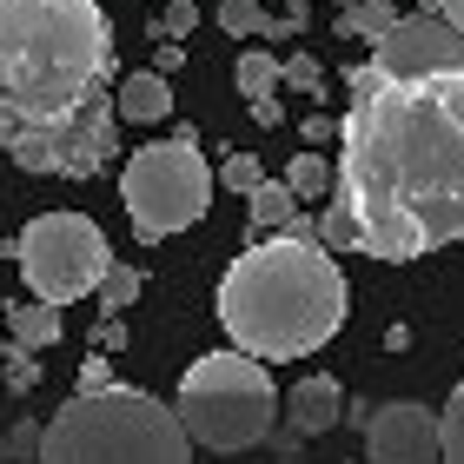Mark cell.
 <instances>
[{
  "label": "cell",
  "instance_id": "29",
  "mask_svg": "<svg viewBox=\"0 0 464 464\" xmlns=\"http://www.w3.org/2000/svg\"><path fill=\"white\" fill-rule=\"evenodd\" d=\"M339 7H345V0H339Z\"/></svg>",
  "mask_w": 464,
  "mask_h": 464
},
{
  "label": "cell",
  "instance_id": "2",
  "mask_svg": "<svg viewBox=\"0 0 464 464\" xmlns=\"http://www.w3.org/2000/svg\"><path fill=\"white\" fill-rule=\"evenodd\" d=\"M113 80L100 0H0V146H27Z\"/></svg>",
  "mask_w": 464,
  "mask_h": 464
},
{
  "label": "cell",
  "instance_id": "20",
  "mask_svg": "<svg viewBox=\"0 0 464 464\" xmlns=\"http://www.w3.org/2000/svg\"><path fill=\"white\" fill-rule=\"evenodd\" d=\"M93 299H100V305H107V312H126V305H133V299H140V272L113 259V266H107V279H100V285H93Z\"/></svg>",
  "mask_w": 464,
  "mask_h": 464
},
{
  "label": "cell",
  "instance_id": "18",
  "mask_svg": "<svg viewBox=\"0 0 464 464\" xmlns=\"http://www.w3.org/2000/svg\"><path fill=\"white\" fill-rule=\"evenodd\" d=\"M438 445H445V464H464V378L451 385L445 411H438Z\"/></svg>",
  "mask_w": 464,
  "mask_h": 464
},
{
  "label": "cell",
  "instance_id": "11",
  "mask_svg": "<svg viewBox=\"0 0 464 464\" xmlns=\"http://www.w3.org/2000/svg\"><path fill=\"white\" fill-rule=\"evenodd\" d=\"M285 425L299 431V438H319V431H332L345 418V385L339 378H325V372H312V378H299L292 385V398H285Z\"/></svg>",
  "mask_w": 464,
  "mask_h": 464
},
{
  "label": "cell",
  "instance_id": "15",
  "mask_svg": "<svg viewBox=\"0 0 464 464\" xmlns=\"http://www.w3.org/2000/svg\"><path fill=\"white\" fill-rule=\"evenodd\" d=\"M232 80H239V93H246V100H272V93H279V80H285V67H279V60H272L266 47H246V53H239V67H232Z\"/></svg>",
  "mask_w": 464,
  "mask_h": 464
},
{
  "label": "cell",
  "instance_id": "6",
  "mask_svg": "<svg viewBox=\"0 0 464 464\" xmlns=\"http://www.w3.org/2000/svg\"><path fill=\"white\" fill-rule=\"evenodd\" d=\"M120 206L140 239H173V232L199 226L213 206V166H206L193 133L153 140L120 166Z\"/></svg>",
  "mask_w": 464,
  "mask_h": 464
},
{
  "label": "cell",
  "instance_id": "1",
  "mask_svg": "<svg viewBox=\"0 0 464 464\" xmlns=\"http://www.w3.org/2000/svg\"><path fill=\"white\" fill-rule=\"evenodd\" d=\"M332 199L358 219V252L385 266L464 239V73L358 87L339 120Z\"/></svg>",
  "mask_w": 464,
  "mask_h": 464
},
{
  "label": "cell",
  "instance_id": "21",
  "mask_svg": "<svg viewBox=\"0 0 464 464\" xmlns=\"http://www.w3.org/2000/svg\"><path fill=\"white\" fill-rule=\"evenodd\" d=\"M312 232H319V239H325L332 252H352V246H358V219L345 213V206H339V199H332V206H325V213H319V226H312Z\"/></svg>",
  "mask_w": 464,
  "mask_h": 464
},
{
  "label": "cell",
  "instance_id": "24",
  "mask_svg": "<svg viewBox=\"0 0 464 464\" xmlns=\"http://www.w3.org/2000/svg\"><path fill=\"white\" fill-rule=\"evenodd\" d=\"M285 80H292V87H305V93H319V80H325V73H319V60H305V53H299V60H285Z\"/></svg>",
  "mask_w": 464,
  "mask_h": 464
},
{
  "label": "cell",
  "instance_id": "19",
  "mask_svg": "<svg viewBox=\"0 0 464 464\" xmlns=\"http://www.w3.org/2000/svg\"><path fill=\"white\" fill-rule=\"evenodd\" d=\"M219 27L232 40H252V34H272V20H266L259 0H219Z\"/></svg>",
  "mask_w": 464,
  "mask_h": 464
},
{
  "label": "cell",
  "instance_id": "12",
  "mask_svg": "<svg viewBox=\"0 0 464 464\" xmlns=\"http://www.w3.org/2000/svg\"><path fill=\"white\" fill-rule=\"evenodd\" d=\"M113 107H120V120H133V126L173 120V87H166V73H160V67H140V73H126V80H120Z\"/></svg>",
  "mask_w": 464,
  "mask_h": 464
},
{
  "label": "cell",
  "instance_id": "14",
  "mask_svg": "<svg viewBox=\"0 0 464 464\" xmlns=\"http://www.w3.org/2000/svg\"><path fill=\"white\" fill-rule=\"evenodd\" d=\"M7 332L20 345H34V352H47V345H60V305H47V299H27V305H14L7 312Z\"/></svg>",
  "mask_w": 464,
  "mask_h": 464
},
{
  "label": "cell",
  "instance_id": "8",
  "mask_svg": "<svg viewBox=\"0 0 464 464\" xmlns=\"http://www.w3.org/2000/svg\"><path fill=\"white\" fill-rule=\"evenodd\" d=\"M113 153H120V107L100 87L80 113H67L60 126H47L27 146H14V166L20 173H53V179H93Z\"/></svg>",
  "mask_w": 464,
  "mask_h": 464
},
{
  "label": "cell",
  "instance_id": "26",
  "mask_svg": "<svg viewBox=\"0 0 464 464\" xmlns=\"http://www.w3.org/2000/svg\"><path fill=\"white\" fill-rule=\"evenodd\" d=\"M93 385H113V365H107V358H87V365H80V392H93Z\"/></svg>",
  "mask_w": 464,
  "mask_h": 464
},
{
  "label": "cell",
  "instance_id": "4",
  "mask_svg": "<svg viewBox=\"0 0 464 464\" xmlns=\"http://www.w3.org/2000/svg\"><path fill=\"white\" fill-rule=\"evenodd\" d=\"M40 464H193V438L153 392L93 385L47 418Z\"/></svg>",
  "mask_w": 464,
  "mask_h": 464
},
{
  "label": "cell",
  "instance_id": "23",
  "mask_svg": "<svg viewBox=\"0 0 464 464\" xmlns=\"http://www.w3.org/2000/svg\"><path fill=\"white\" fill-rule=\"evenodd\" d=\"M34 358H40L34 345H20V339L7 345V385H14V392H27L34 378H40V365H34Z\"/></svg>",
  "mask_w": 464,
  "mask_h": 464
},
{
  "label": "cell",
  "instance_id": "3",
  "mask_svg": "<svg viewBox=\"0 0 464 464\" xmlns=\"http://www.w3.org/2000/svg\"><path fill=\"white\" fill-rule=\"evenodd\" d=\"M219 325L252 358H305L345 325V272L312 226L259 232L219 279Z\"/></svg>",
  "mask_w": 464,
  "mask_h": 464
},
{
  "label": "cell",
  "instance_id": "9",
  "mask_svg": "<svg viewBox=\"0 0 464 464\" xmlns=\"http://www.w3.org/2000/svg\"><path fill=\"white\" fill-rule=\"evenodd\" d=\"M418 73H464V34L438 7L398 14L385 34L372 40V60L352 67V93L372 80H418Z\"/></svg>",
  "mask_w": 464,
  "mask_h": 464
},
{
  "label": "cell",
  "instance_id": "13",
  "mask_svg": "<svg viewBox=\"0 0 464 464\" xmlns=\"http://www.w3.org/2000/svg\"><path fill=\"white\" fill-rule=\"evenodd\" d=\"M292 219H299V193H292L285 179H259L246 193V226L252 232H285Z\"/></svg>",
  "mask_w": 464,
  "mask_h": 464
},
{
  "label": "cell",
  "instance_id": "10",
  "mask_svg": "<svg viewBox=\"0 0 464 464\" xmlns=\"http://www.w3.org/2000/svg\"><path fill=\"white\" fill-rule=\"evenodd\" d=\"M365 464H445V445H438V411L411 405H378L365 418Z\"/></svg>",
  "mask_w": 464,
  "mask_h": 464
},
{
  "label": "cell",
  "instance_id": "7",
  "mask_svg": "<svg viewBox=\"0 0 464 464\" xmlns=\"http://www.w3.org/2000/svg\"><path fill=\"white\" fill-rule=\"evenodd\" d=\"M14 266H20V279H27L34 299L73 305V299H93V285L107 279L113 246L87 213H40V219L20 226Z\"/></svg>",
  "mask_w": 464,
  "mask_h": 464
},
{
  "label": "cell",
  "instance_id": "27",
  "mask_svg": "<svg viewBox=\"0 0 464 464\" xmlns=\"http://www.w3.org/2000/svg\"><path fill=\"white\" fill-rule=\"evenodd\" d=\"M252 120H259V126H279V120H285V107H279V93H272V100H252Z\"/></svg>",
  "mask_w": 464,
  "mask_h": 464
},
{
  "label": "cell",
  "instance_id": "28",
  "mask_svg": "<svg viewBox=\"0 0 464 464\" xmlns=\"http://www.w3.org/2000/svg\"><path fill=\"white\" fill-rule=\"evenodd\" d=\"M431 7H438V14H445V20H451V27L464 34V0H431Z\"/></svg>",
  "mask_w": 464,
  "mask_h": 464
},
{
  "label": "cell",
  "instance_id": "16",
  "mask_svg": "<svg viewBox=\"0 0 464 464\" xmlns=\"http://www.w3.org/2000/svg\"><path fill=\"white\" fill-rule=\"evenodd\" d=\"M285 186L299 199H325L332 186H339V166H332L325 153H292V166H285Z\"/></svg>",
  "mask_w": 464,
  "mask_h": 464
},
{
  "label": "cell",
  "instance_id": "25",
  "mask_svg": "<svg viewBox=\"0 0 464 464\" xmlns=\"http://www.w3.org/2000/svg\"><path fill=\"white\" fill-rule=\"evenodd\" d=\"M193 20H199V14H193V0H173V7H166V34H173V40H179V34H193Z\"/></svg>",
  "mask_w": 464,
  "mask_h": 464
},
{
  "label": "cell",
  "instance_id": "17",
  "mask_svg": "<svg viewBox=\"0 0 464 464\" xmlns=\"http://www.w3.org/2000/svg\"><path fill=\"white\" fill-rule=\"evenodd\" d=\"M398 20V7L392 0H345V14H339V34L345 40H378Z\"/></svg>",
  "mask_w": 464,
  "mask_h": 464
},
{
  "label": "cell",
  "instance_id": "5",
  "mask_svg": "<svg viewBox=\"0 0 464 464\" xmlns=\"http://www.w3.org/2000/svg\"><path fill=\"white\" fill-rule=\"evenodd\" d=\"M173 411H179V425H186L193 445L252 451L272 431V418H279V392H272L266 358L232 345V352H199L193 365H186Z\"/></svg>",
  "mask_w": 464,
  "mask_h": 464
},
{
  "label": "cell",
  "instance_id": "22",
  "mask_svg": "<svg viewBox=\"0 0 464 464\" xmlns=\"http://www.w3.org/2000/svg\"><path fill=\"white\" fill-rule=\"evenodd\" d=\"M266 173H259V153H226V166H219V186H232V193H252Z\"/></svg>",
  "mask_w": 464,
  "mask_h": 464
}]
</instances>
